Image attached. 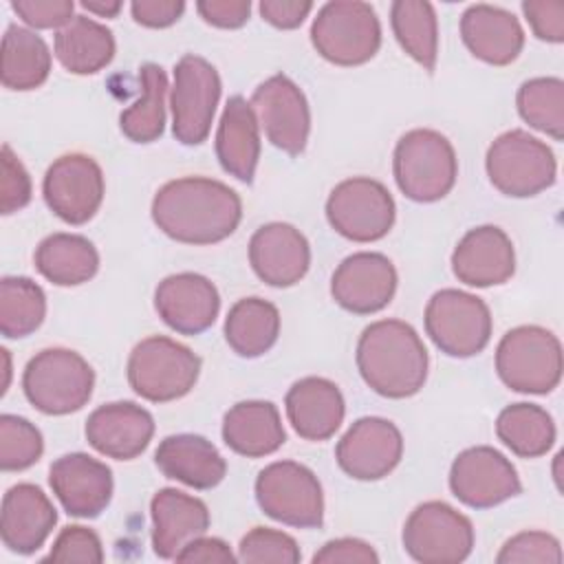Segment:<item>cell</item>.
<instances>
[{"mask_svg":"<svg viewBox=\"0 0 564 564\" xmlns=\"http://www.w3.org/2000/svg\"><path fill=\"white\" fill-rule=\"evenodd\" d=\"M150 212L167 238L183 245H214L238 229L242 200L223 181L181 176L156 189Z\"/></svg>","mask_w":564,"mask_h":564,"instance_id":"1","label":"cell"},{"mask_svg":"<svg viewBox=\"0 0 564 564\" xmlns=\"http://www.w3.org/2000/svg\"><path fill=\"white\" fill-rule=\"evenodd\" d=\"M355 359L366 386L388 399H408L427 379V348L419 333L401 319L368 324L359 335Z\"/></svg>","mask_w":564,"mask_h":564,"instance_id":"2","label":"cell"},{"mask_svg":"<svg viewBox=\"0 0 564 564\" xmlns=\"http://www.w3.org/2000/svg\"><path fill=\"white\" fill-rule=\"evenodd\" d=\"M392 172L403 196L414 203H434L452 192L458 159L445 134L432 128H414L397 141Z\"/></svg>","mask_w":564,"mask_h":564,"instance_id":"3","label":"cell"},{"mask_svg":"<svg viewBox=\"0 0 564 564\" xmlns=\"http://www.w3.org/2000/svg\"><path fill=\"white\" fill-rule=\"evenodd\" d=\"M95 370L70 348H44L22 372L26 401L42 414L62 416L82 410L93 397Z\"/></svg>","mask_w":564,"mask_h":564,"instance_id":"4","label":"cell"},{"mask_svg":"<svg viewBox=\"0 0 564 564\" xmlns=\"http://www.w3.org/2000/svg\"><path fill=\"white\" fill-rule=\"evenodd\" d=\"M126 375L134 394L152 403H167L196 386L200 357L176 339L152 335L132 348Z\"/></svg>","mask_w":564,"mask_h":564,"instance_id":"5","label":"cell"},{"mask_svg":"<svg viewBox=\"0 0 564 564\" xmlns=\"http://www.w3.org/2000/svg\"><path fill=\"white\" fill-rule=\"evenodd\" d=\"M496 372L509 390L546 394L562 379V344L542 326H516L496 348Z\"/></svg>","mask_w":564,"mask_h":564,"instance_id":"6","label":"cell"},{"mask_svg":"<svg viewBox=\"0 0 564 564\" xmlns=\"http://www.w3.org/2000/svg\"><path fill=\"white\" fill-rule=\"evenodd\" d=\"M313 48L330 64L359 66L381 46V22L368 2L333 0L319 7L311 24Z\"/></svg>","mask_w":564,"mask_h":564,"instance_id":"7","label":"cell"},{"mask_svg":"<svg viewBox=\"0 0 564 564\" xmlns=\"http://www.w3.org/2000/svg\"><path fill=\"white\" fill-rule=\"evenodd\" d=\"M491 185L511 198H529L555 183L557 161L553 150L527 130L498 134L485 156Z\"/></svg>","mask_w":564,"mask_h":564,"instance_id":"8","label":"cell"},{"mask_svg":"<svg viewBox=\"0 0 564 564\" xmlns=\"http://www.w3.org/2000/svg\"><path fill=\"white\" fill-rule=\"evenodd\" d=\"M425 333L449 357H474L491 339V313L485 300L460 289L436 291L425 306Z\"/></svg>","mask_w":564,"mask_h":564,"instance_id":"9","label":"cell"},{"mask_svg":"<svg viewBox=\"0 0 564 564\" xmlns=\"http://www.w3.org/2000/svg\"><path fill=\"white\" fill-rule=\"evenodd\" d=\"M256 500L264 516L297 529L324 524V491L317 476L302 463L275 460L256 478Z\"/></svg>","mask_w":564,"mask_h":564,"instance_id":"10","label":"cell"},{"mask_svg":"<svg viewBox=\"0 0 564 564\" xmlns=\"http://www.w3.org/2000/svg\"><path fill=\"white\" fill-rule=\"evenodd\" d=\"M403 549L421 564H458L474 549V524L443 500L419 505L403 524Z\"/></svg>","mask_w":564,"mask_h":564,"instance_id":"11","label":"cell"},{"mask_svg":"<svg viewBox=\"0 0 564 564\" xmlns=\"http://www.w3.org/2000/svg\"><path fill=\"white\" fill-rule=\"evenodd\" d=\"M220 90V75L205 57L187 53L174 64L170 108L176 141L183 145H200L209 137Z\"/></svg>","mask_w":564,"mask_h":564,"instance_id":"12","label":"cell"},{"mask_svg":"<svg viewBox=\"0 0 564 564\" xmlns=\"http://www.w3.org/2000/svg\"><path fill=\"white\" fill-rule=\"evenodd\" d=\"M397 207L388 187L368 176H352L337 183L326 198L330 227L352 242H375L388 236Z\"/></svg>","mask_w":564,"mask_h":564,"instance_id":"13","label":"cell"},{"mask_svg":"<svg viewBox=\"0 0 564 564\" xmlns=\"http://www.w3.org/2000/svg\"><path fill=\"white\" fill-rule=\"evenodd\" d=\"M106 192L99 163L82 152L55 159L42 181V194L48 209L68 225L88 223L101 207Z\"/></svg>","mask_w":564,"mask_h":564,"instance_id":"14","label":"cell"},{"mask_svg":"<svg viewBox=\"0 0 564 564\" xmlns=\"http://www.w3.org/2000/svg\"><path fill=\"white\" fill-rule=\"evenodd\" d=\"M249 104L275 148L291 156L304 152L311 132V108L306 95L291 77L278 73L264 79L253 90Z\"/></svg>","mask_w":564,"mask_h":564,"instance_id":"15","label":"cell"},{"mask_svg":"<svg viewBox=\"0 0 564 564\" xmlns=\"http://www.w3.org/2000/svg\"><path fill=\"white\" fill-rule=\"evenodd\" d=\"M452 494L471 509H489L520 494L522 485L511 460L489 445L463 449L449 467Z\"/></svg>","mask_w":564,"mask_h":564,"instance_id":"16","label":"cell"},{"mask_svg":"<svg viewBox=\"0 0 564 564\" xmlns=\"http://www.w3.org/2000/svg\"><path fill=\"white\" fill-rule=\"evenodd\" d=\"M403 456L399 427L381 416L357 419L335 447L339 469L355 480H379L388 476Z\"/></svg>","mask_w":564,"mask_h":564,"instance_id":"17","label":"cell"},{"mask_svg":"<svg viewBox=\"0 0 564 564\" xmlns=\"http://www.w3.org/2000/svg\"><path fill=\"white\" fill-rule=\"evenodd\" d=\"M397 291V269L388 256L357 251L344 258L333 278L330 295L348 313L370 315L390 304Z\"/></svg>","mask_w":564,"mask_h":564,"instance_id":"18","label":"cell"},{"mask_svg":"<svg viewBox=\"0 0 564 564\" xmlns=\"http://www.w3.org/2000/svg\"><path fill=\"white\" fill-rule=\"evenodd\" d=\"M48 485L73 518H97L112 500V471L106 463L84 454H64L48 467Z\"/></svg>","mask_w":564,"mask_h":564,"instance_id":"19","label":"cell"},{"mask_svg":"<svg viewBox=\"0 0 564 564\" xmlns=\"http://www.w3.org/2000/svg\"><path fill=\"white\" fill-rule=\"evenodd\" d=\"M154 308L172 330L181 335H198L216 322L220 295L209 278L183 271L159 282L154 291Z\"/></svg>","mask_w":564,"mask_h":564,"instance_id":"20","label":"cell"},{"mask_svg":"<svg viewBox=\"0 0 564 564\" xmlns=\"http://www.w3.org/2000/svg\"><path fill=\"white\" fill-rule=\"evenodd\" d=\"M249 264L269 286L286 289L297 284L311 267L306 236L289 223H267L249 240Z\"/></svg>","mask_w":564,"mask_h":564,"instance_id":"21","label":"cell"},{"mask_svg":"<svg viewBox=\"0 0 564 564\" xmlns=\"http://www.w3.org/2000/svg\"><path fill=\"white\" fill-rule=\"evenodd\" d=\"M84 434L88 445L101 456L132 460L150 445L154 419L145 408L132 401H115L90 412Z\"/></svg>","mask_w":564,"mask_h":564,"instance_id":"22","label":"cell"},{"mask_svg":"<svg viewBox=\"0 0 564 564\" xmlns=\"http://www.w3.org/2000/svg\"><path fill=\"white\" fill-rule=\"evenodd\" d=\"M452 271L467 286L487 289L505 284L516 271L511 238L496 225L469 229L452 253Z\"/></svg>","mask_w":564,"mask_h":564,"instance_id":"23","label":"cell"},{"mask_svg":"<svg viewBox=\"0 0 564 564\" xmlns=\"http://www.w3.org/2000/svg\"><path fill=\"white\" fill-rule=\"evenodd\" d=\"M55 524L57 511L37 485L18 482L7 489L2 498L0 535L9 551L18 555L35 553Z\"/></svg>","mask_w":564,"mask_h":564,"instance_id":"24","label":"cell"},{"mask_svg":"<svg viewBox=\"0 0 564 564\" xmlns=\"http://www.w3.org/2000/svg\"><path fill=\"white\" fill-rule=\"evenodd\" d=\"M460 37L467 51L491 66H507L522 53L524 31L520 20L494 4H471L460 15Z\"/></svg>","mask_w":564,"mask_h":564,"instance_id":"25","label":"cell"},{"mask_svg":"<svg viewBox=\"0 0 564 564\" xmlns=\"http://www.w3.org/2000/svg\"><path fill=\"white\" fill-rule=\"evenodd\" d=\"M152 549L161 560H174L176 553L209 529V509L200 498L165 487L152 496Z\"/></svg>","mask_w":564,"mask_h":564,"instance_id":"26","label":"cell"},{"mask_svg":"<svg viewBox=\"0 0 564 564\" xmlns=\"http://www.w3.org/2000/svg\"><path fill=\"white\" fill-rule=\"evenodd\" d=\"M284 410L291 427L304 441H326L339 430L346 403L330 379L304 377L289 388Z\"/></svg>","mask_w":564,"mask_h":564,"instance_id":"27","label":"cell"},{"mask_svg":"<svg viewBox=\"0 0 564 564\" xmlns=\"http://www.w3.org/2000/svg\"><path fill=\"white\" fill-rule=\"evenodd\" d=\"M154 463L165 478L200 491L214 489L227 474L225 458L216 445L200 434L165 436L154 452Z\"/></svg>","mask_w":564,"mask_h":564,"instance_id":"28","label":"cell"},{"mask_svg":"<svg viewBox=\"0 0 564 564\" xmlns=\"http://www.w3.org/2000/svg\"><path fill=\"white\" fill-rule=\"evenodd\" d=\"M216 156L220 167L242 183H251L260 159V123L251 104L234 95L227 99L218 130Z\"/></svg>","mask_w":564,"mask_h":564,"instance_id":"29","label":"cell"},{"mask_svg":"<svg viewBox=\"0 0 564 564\" xmlns=\"http://www.w3.org/2000/svg\"><path fill=\"white\" fill-rule=\"evenodd\" d=\"M223 441L240 456L260 458L278 452L286 434L271 401H240L223 416Z\"/></svg>","mask_w":564,"mask_h":564,"instance_id":"30","label":"cell"},{"mask_svg":"<svg viewBox=\"0 0 564 564\" xmlns=\"http://www.w3.org/2000/svg\"><path fill=\"white\" fill-rule=\"evenodd\" d=\"M53 53L73 75H93L106 68L115 57L112 31L86 15H75L55 33Z\"/></svg>","mask_w":564,"mask_h":564,"instance_id":"31","label":"cell"},{"mask_svg":"<svg viewBox=\"0 0 564 564\" xmlns=\"http://www.w3.org/2000/svg\"><path fill=\"white\" fill-rule=\"evenodd\" d=\"M35 269L42 278L57 286H77L88 282L99 269V253L95 245L79 234H51L33 256Z\"/></svg>","mask_w":564,"mask_h":564,"instance_id":"32","label":"cell"},{"mask_svg":"<svg viewBox=\"0 0 564 564\" xmlns=\"http://www.w3.org/2000/svg\"><path fill=\"white\" fill-rule=\"evenodd\" d=\"M280 335V311L262 297L238 300L225 317V339L229 348L247 359L273 348Z\"/></svg>","mask_w":564,"mask_h":564,"instance_id":"33","label":"cell"},{"mask_svg":"<svg viewBox=\"0 0 564 564\" xmlns=\"http://www.w3.org/2000/svg\"><path fill=\"white\" fill-rule=\"evenodd\" d=\"M51 51L31 29L9 24L2 35V86L9 90H33L48 79Z\"/></svg>","mask_w":564,"mask_h":564,"instance_id":"34","label":"cell"},{"mask_svg":"<svg viewBox=\"0 0 564 564\" xmlns=\"http://www.w3.org/2000/svg\"><path fill=\"white\" fill-rule=\"evenodd\" d=\"M139 84L141 93L137 101L119 115V128L132 143H152L165 128L167 75L159 64L148 62L139 68Z\"/></svg>","mask_w":564,"mask_h":564,"instance_id":"35","label":"cell"},{"mask_svg":"<svg viewBox=\"0 0 564 564\" xmlns=\"http://www.w3.org/2000/svg\"><path fill=\"white\" fill-rule=\"evenodd\" d=\"M496 434L520 458L544 456L555 443L553 416L535 403H511L496 419Z\"/></svg>","mask_w":564,"mask_h":564,"instance_id":"36","label":"cell"},{"mask_svg":"<svg viewBox=\"0 0 564 564\" xmlns=\"http://www.w3.org/2000/svg\"><path fill=\"white\" fill-rule=\"evenodd\" d=\"M390 24L399 46L427 73L438 57L436 11L425 0H397L390 4Z\"/></svg>","mask_w":564,"mask_h":564,"instance_id":"37","label":"cell"},{"mask_svg":"<svg viewBox=\"0 0 564 564\" xmlns=\"http://www.w3.org/2000/svg\"><path fill=\"white\" fill-rule=\"evenodd\" d=\"M46 317V295L40 284L24 275L0 280V333L20 339L35 333Z\"/></svg>","mask_w":564,"mask_h":564,"instance_id":"38","label":"cell"},{"mask_svg":"<svg viewBox=\"0 0 564 564\" xmlns=\"http://www.w3.org/2000/svg\"><path fill=\"white\" fill-rule=\"evenodd\" d=\"M520 117L555 141L564 139V82L560 77L527 79L516 95Z\"/></svg>","mask_w":564,"mask_h":564,"instance_id":"39","label":"cell"},{"mask_svg":"<svg viewBox=\"0 0 564 564\" xmlns=\"http://www.w3.org/2000/svg\"><path fill=\"white\" fill-rule=\"evenodd\" d=\"M44 452L42 432L15 414L0 416V469L22 471L40 460Z\"/></svg>","mask_w":564,"mask_h":564,"instance_id":"40","label":"cell"},{"mask_svg":"<svg viewBox=\"0 0 564 564\" xmlns=\"http://www.w3.org/2000/svg\"><path fill=\"white\" fill-rule=\"evenodd\" d=\"M238 560L253 564H297L302 560L297 542L284 533L269 527H253L242 535L238 544Z\"/></svg>","mask_w":564,"mask_h":564,"instance_id":"41","label":"cell"},{"mask_svg":"<svg viewBox=\"0 0 564 564\" xmlns=\"http://www.w3.org/2000/svg\"><path fill=\"white\" fill-rule=\"evenodd\" d=\"M498 564H516V562H538V564H560L562 546L560 540L546 531H522L509 538L500 553L496 555Z\"/></svg>","mask_w":564,"mask_h":564,"instance_id":"42","label":"cell"},{"mask_svg":"<svg viewBox=\"0 0 564 564\" xmlns=\"http://www.w3.org/2000/svg\"><path fill=\"white\" fill-rule=\"evenodd\" d=\"M46 562H88L99 564L104 562V546L99 535L82 524H70L59 531L55 538Z\"/></svg>","mask_w":564,"mask_h":564,"instance_id":"43","label":"cell"},{"mask_svg":"<svg viewBox=\"0 0 564 564\" xmlns=\"http://www.w3.org/2000/svg\"><path fill=\"white\" fill-rule=\"evenodd\" d=\"M0 212L4 216L22 209L31 200V176L22 161L13 154L9 143L2 145V170H0Z\"/></svg>","mask_w":564,"mask_h":564,"instance_id":"44","label":"cell"},{"mask_svg":"<svg viewBox=\"0 0 564 564\" xmlns=\"http://www.w3.org/2000/svg\"><path fill=\"white\" fill-rule=\"evenodd\" d=\"M11 9L33 29H62L75 15L73 0H11Z\"/></svg>","mask_w":564,"mask_h":564,"instance_id":"45","label":"cell"},{"mask_svg":"<svg viewBox=\"0 0 564 564\" xmlns=\"http://www.w3.org/2000/svg\"><path fill=\"white\" fill-rule=\"evenodd\" d=\"M522 13L542 42H564V2L562 0H524Z\"/></svg>","mask_w":564,"mask_h":564,"instance_id":"46","label":"cell"},{"mask_svg":"<svg viewBox=\"0 0 564 564\" xmlns=\"http://www.w3.org/2000/svg\"><path fill=\"white\" fill-rule=\"evenodd\" d=\"M315 564H377V551L359 538H337L326 542L315 555Z\"/></svg>","mask_w":564,"mask_h":564,"instance_id":"47","label":"cell"},{"mask_svg":"<svg viewBox=\"0 0 564 564\" xmlns=\"http://www.w3.org/2000/svg\"><path fill=\"white\" fill-rule=\"evenodd\" d=\"M198 15L218 29H240L251 13L249 0H200L196 2Z\"/></svg>","mask_w":564,"mask_h":564,"instance_id":"48","label":"cell"},{"mask_svg":"<svg viewBox=\"0 0 564 564\" xmlns=\"http://www.w3.org/2000/svg\"><path fill=\"white\" fill-rule=\"evenodd\" d=\"M185 11L183 0H134L130 13L137 24L148 29H165L178 22Z\"/></svg>","mask_w":564,"mask_h":564,"instance_id":"49","label":"cell"},{"mask_svg":"<svg viewBox=\"0 0 564 564\" xmlns=\"http://www.w3.org/2000/svg\"><path fill=\"white\" fill-rule=\"evenodd\" d=\"M176 562H192V564H227L236 562L238 557L231 553L229 544L220 538L198 535L187 542L174 557Z\"/></svg>","mask_w":564,"mask_h":564,"instance_id":"50","label":"cell"},{"mask_svg":"<svg viewBox=\"0 0 564 564\" xmlns=\"http://www.w3.org/2000/svg\"><path fill=\"white\" fill-rule=\"evenodd\" d=\"M260 15L275 29H297L313 11L308 0H262L258 4Z\"/></svg>","mask_w":564,"mask_h":564,"instance_id":"51","label":"cell"},{"mask_svg":"<svg viewBox=\"0 0 564 564\" xmlns=\"http://www.w3.org/2000/svg\"><path fill=\"white\" fill-rule=\"evenodd\" d=\"M82 7L88 13H95L99 18H117L119 11L123 9V2H119V0H84Z\"/></svg>","mask_w":564,"mask_h":564,"instance_id":"52","label":"cell"}]
</instances>
